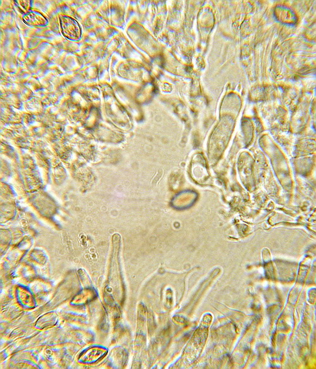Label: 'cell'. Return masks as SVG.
Here are the masks:
<instances>
[{"label": "cell", "mask_w": 316, "mask_h": 369, "mask_svg": "<svg viewBox=\"0 0 316 369\" xmlns=\"http://www.w3.org/2000/svg\"><path fill=\"white\" fill-rule=\"evenodd\" d=\"M61 29L63 35L68 40L77 41L81 37L82 30L77 21L67 16L60 18Z\"/></svg>", "instance_id": "obj_1"}, {"label": "cell", "mask_w": 316, "mask_h": 369, "mask_svg": "<svg viewBox=\"0 0 316 369\" xmlns=\"http://www.w3.org/2000/svg\"><path fill=\"white\" fill-rule=\"evenodd\" d=\"M25 19H26V21H25L26 25H45L47 23V19H45L42 15L39 14L38 13L36 19H34L32 13H30L24 17V20H25Z\"/></svg>", "instance_id": "obj_2"}]
</instances>
